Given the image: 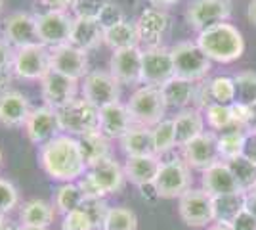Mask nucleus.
I'll return each instance as SVG.
<instances>
[{"label": "nucleus", "mask_w": 256, "mask_h": 230, "mask_svg": "<svg viewBox=\"0 0 256 230\" xmlns=\"http://www.w3.org/2000/svg\"><path fill=\"white\" fill-rule=\"evenodd\" d=\"M38 161L46 175L58 182H76L88 171L80 146L75 136L60 134L40 146Z\"/></svg>", "instance_id": "1"}, {"label": "nucleus", "mask_w": 256, "mask_h": 230, "mask_svg": "<svg viewBox=\"0 0 256 230\" xmlns=\"http://www.w3.org/2000/svg\"><path fill=\"white\" fill-rule=\"evenodd\" d=\"M197 46L210 62L232 64L245 52V39L237 27L224 22L201 31L197 37Z\"/></svg>", "instance_id": "2"}, {"label": "nucleus", "mask_w": 256, "mask_h": 230, "mask_svg": "<svg viewBox=\"0 0 256 230\" xmlns=\"http://www.w3.org/2000/svg\"><path fill=\"white\" fill-rule=\"evenodd\" d=\"M126 108L134 119V125L150 127V129L164 119L168 110L162 98L160 87H153V85H144L138 90H134V94L126 102Z\"/></svg>", "instance_id": "3"}, {"label": "nucleus", "mask_w": 256, "mask_h": 230, "mask_svg": "<svg viewBox=\"0 0 256 230\" xmlns=\"http://www.w3.org/2000/svg\"><path fill=\"white\" fill-rule=\"evenodd\" d=\"M172 62H174V77L197 83L203 81L212 69V62L204 56V52L197 46V43L184 41L170 48Z\"/></svg>", "instance_id": "4"}, {"label": "nucleus", "mask_w": 256, "mask_h": 230, "mask_svg": "<svg viewBox=\"0 0 256 230\" xmlns=\"http://www.w3.org/2000/svg\"><path fill=\"white\" fill-rule=\"evenodd\" d=\"M56 111H58L60 127L64 134L78 138L86 132L100 131V110L82 96Z\"/></svg>", "instance_id": "5"}, {"label": "nucleus", "mask_w": 256, "mask_h": 230, "mask_svg": "<svg viewBox=\"0 0 256 230\" xmlns=\"http://www.w3.org/2000/svg\"><path fill=\"white\" fill-rule=\"evenodd\" d=\"M14 77L22 81H42L44 77L52 71L50 66V48L44 44H31L14 52L12 60Z\"/></svg>", "instance_id": "6"}, {"label": "nucleus", "mask_w": 256, "mask_h": 230, "mask_svg": "<svg viewBox=\"0 0 256 230\" xmlns=\"http://www.w3.org/2000/svg\"><path fill=\"white\" fill-rule=\"evenodd\" d=\"M36 18V33H38V43L44 44L46 48H58L69 43L71 29L75 16H71L65 10H48L34 16Z\"/></svg>", "instance_id": "7"}, {"label": "nucleus", "mask_w": 256, "mask_h": 230, "mask_svg": "<svg viewBox=\"0 0 256 230\" xmlns=\"http://www.w3.org/2000/svg\"><path fill=\"white\" fill-rule=\"evenodd\" d=\"M153 188L159 197H166V199L180 197L192 188L190 165L182 157H172L170 161H162Z\"/></svg>", "instance_id": "8"}, {"label": "nucleus", "mask_w": 256, "mask_h": 230, "mask_svg": "<svg viewBox=\"0 0 256 230\" xmlns=\"http://www.w3.org/2000/svg\"><path fill=\"white\" fill-rule=\"evenodd\" d=\"M80 94L102 110L109 104L120 102V83L109 71H90L80 83Z\"/></svg>", "instance_id": "9"}, {"label": "nucleus", "mask_w": 256, "mask_h": 230, "mask_svg": "<svg viewBox=\"0 0 256 230\" xmlns=\"http://www.w3.org/2000/svg\"><path fill=\"white\" fill-rule=\"evenodd\" d=\"M174 77L172 52L166 46H150L142 48V83L162 87Z\"/></svg>", "instance_id": "10"}, {"label": "nucleus", "mask_w": 256, "mask_h": 230, "mask_svg": "<svg viewBox=\"0 0 256 230\" xmlns=\"http://www.w3.org/2000/svg\"><path fill=\"white\" fill-rule=\"evenodd\" d=\"M178 213L188 226H193V228L206 226L214 220L212 197L203 188L201 190L190 188L186 194L178 197Z\"/></svg>", "instance_id": "11"}, {"label": "nucleus", "mask_w": 256, "mask_h": 230, "mask_svg": "<svg viewBox=\"0 0 256 230\" xmlns=\"http://www.w3.org/2000/svg\"><path fill=\"white\" fill-rule=\"evenodd\" d=\"M232 16L230 0H192L186 10V20L195 31H204L218 23H224Z\"/></svg>", "instance_id": "12"}, {"label": "nucleus", "mask_w": 256, "mask_h": 230, "mask_svg": "<svg viewBox=\"0 0 256 230\" xmlns=\"http://www.w3.org/2000/svg\"><path fill=\"white\" fill-rule=\"evenodd\" d=\"M23 131H25L31 144L44 146L46 142H50L56 136L62 134L58 111L52 110L50 106L32 108L27 121H25V125H23Z\"/></svg>", "instance_id": "13"}, {"label": "nucleus", "mask_w": 256, "mask_h": 230, "mask_svg": "<svg viewBox=\"0 0 256 230\" xmlns=\"http://www.w3.org/2000/svg\"><path fill=\"white\" fill-rule=\"evenodd\" d=\"M80 83L65 77L58 71H50L48 75L40 81V92H42L44 106H50L52 110H62L67 104L76 100Z\"/></svg>", "instance_id": "14"}, {"label": "nucleus", "mask_w": 256, "mask_h": 230, "mask_svg": "<svg viewBox=\"0 0 256 230\" xmlns=\"http://www.w3.org/2000/svg\"><path fill=\"white\" fill-rule=\"evenodd\" d=\"M182 159L186 163L199 169V171H206L208 167L220 161V152H218V136L214 132H203L197 138H193L192 142L182 146Z\"/></svg>", "instance_id": "15"}, {"label": "nucleus", "mask_w": 256, "mask_h": 230, "mask_svg": "<svg viewBox=\"0 0 256 230\" xmlns=\"http://www.w3.org/2000/svg\"><path fill=\"white\" fill-rule=\"evenodd\" d=\"M50 66H52V71L71 77L75 81H82L90 73L88 71V52L69 43L50 50Z\"/></svg>", "instance_id": "16"}, {"label": "nucleus", "mask_w": 256, "mask_h": 230, "mask_svg": "<svg viewBox=\"0 0 256 230\" xmlns=\"http://www.w3.org/2000/svg\"><path fill=\"white\" fill-rule=\"evenodd\" d=\"M4 41L10 44L14 50H20L31 44H38L36 33V18L25 12H16L6 18L4 22Z\"/></svg>", "instance_id": "17"}, {"label": "nucleus", "mask_w": 256, "mask_h": 230, "mask_svg": "<svg viewBox=\"0 0 256 230\" xmlns=\"http://www.w3.org/2000/svg\"><path fill=\"white\" fill-rule=\"evenodd\" d=\"M109 73L120 85H140L142 83V48H122L115 50L109 60Z\"/></svg>", "instance_id": "18"}, {"label": "nucleus", "mask_w": 256, "mask_h": 230, "mask_svg": "<svg viewBox=\"0 0 256 230\" xmlns=\"http://www.w3.org/2000/svg\"><path fill=\"white\" fill-rule=\"evenodd\" d=\"M201 182H203V190L210 197L232 196V194H241L243 192L237 184L230 165L226 161H218L212 167H208L206 171H203Z\"/></svg>", "instance_id": "19"}, {"label": "nucleus", "mask_w": 256, "mask_h": 230, "mask_svg": "<svg viewBox=\"0 0 256 230\" xmlns=\"http://www.w3.org/2000/svg\"><path fill=\"white\" fill-rule=\"evenodd\" d=\"M195 102L199 108H206L210 104H224L232 106L235 102V81L234 77H214L208 83H204L195 92Z\"/></svg>", "instance_id": "20"}, {"label": "nucleus", "mask_w": 256, "mask_h": 230, "mask_svg": "<svg viewBox=\"0 0 256 230\" xmlns=\"http://www.w3.org/2000/svg\"><path fill=\"white\" fill-rule=\"evenodd\" d=\"M134 127V119L128 111L126 104H109L100 110V132L109 140L122 138L130 129Z\"/></svg>", "instance_id": "21"}, {"label": "nucleus", "mask_w": 256, "mask_h": 230, "mask_svg": "<svg viewBox=\"0 0 256 230\" xmlns=\"http://www.w3.org/2000/svg\"><path fill=\"white\" fill-rule=\"evenodd\" d=\"M88 173L94 178L98 186L102 188V192L109 196V194H118L124 182H126V175H124V167L113 159V157H106L96 165L88 167Z\"/></svg>", "instance_id": "22"}, {"label": "nucleus", "mask_w": 256, "mask_h": 230, "mask_svg": "<svg viewBox=\"0 0 256 230\" xmlns=\"http://www.w3.org/2000/svg\"><path fill=\"white\" fill-rule=\"evenodd\" d=\"M31 104L20 90H8L0 94V125L4 127H23L31 113Z\"/></svg>", "instance_id": "23"}, {"label": "nucleus", "mask_w": 256, "mask_h": 230, "mask_svg": "<svg viewBox=\"0 0 256 230\" xmlns=\"http://www.w3.org/2000/svg\"><path fill=\"white\" fill-rule=\"evenodd\" d=\"M136 25L140 31V41L146 43V48L160 46V41L168 29V16L160 8H146L140 14Z\"/></svg>", "instance_id": "24"}, {"label": "nucleus", "mask_w": 256, "mask_h": 230, "mask_svg": "<svg viewBox=\"0 0 256 230\" xmlns=\"http://www.w3.org/2000/svg\"><path fill=\"white\" fill-rule=\"evenodd\" d=\"M160 157L157 155H140V157H126L124 175L134 186H153L159 175Z\"/></svg>", "instance_id": "25"}, {"label": "nucleus", "mask_w": 256, "mask_h": 230, "mask_svg": "<svg viewBox=\"0 0 256 230\" xmlns=\"http://www.w3.org/2000/svg\"><path fill=\"white\" fill-rule=\"evenodd\" d=\"M104 27L100 25L98 20L92 18H75L73 22V29H71V37H69V44H73L80 50H94L100 44L104 43Z\"/></svg>", "instance_id": "26"}, {"label": "nucleus", "mask_w": 256, "mask_h": 230, "mask_svg": "<svg viewBox=\"0 0 256 230\" xmlns=\"http://www.w3.org/2000/svg\"><path fill=\"white\" fill-rule=\"evenodd\" d=\"M172 123H174V131H176V142H178L180 148L204 132V115L201 113L199 108L182 110L172 119Z\"/></svg>", "instance_id": "27"}, {"label": "nucleus", "mask_w": 256, "mask_h": 230, "mask_svg": "<svg viewBox=\"0 0 256 230\" xmlns=\"http://www.w3.org/2000/svg\"><path fill=\"white\" fill-rule=\"evenodd\" d=\"M120 148L126 157H140V155H155L153 146V132L150 127L134 125L130 131L120 138Z\"/></svg>", "instance_id": "28"}, {"label": "nucleus", "mask_w": 256, "mask_h": 230, "mask_svg": "<svg viewBox=\"0 0 256 230\" xmlns=\"http://www.w3.org/2000/svg\"><path fill=\"white\" fill-rule=\"evenodd\" d=\"M160 92H162L166 108L186 110L192 104V100H195L197 88H195V83L184 81V79H178V77H172L170 81H166L160 87Z\"/></svg>", "instance_id": "29"}, {"label": "nucleus", "mask_w": 256, "mask_h": 230, "mask_svg": "<svg viewBox=\"0 0 256 230\" xmlns=\"http://www.w3.org/2000/svg\"><path fill=\"white\" fill-rule=\"evenodd\" d=\"M140 31L136 22L124 20L122 23H117L115 27H109L104 33V44H107L113 52L122 48H134L140 46Z\"/></svg>", "instance_id": "30"}, {"label": "nucleus", "mask_w": 256, "mask_h": 230, "mask_svg": "<svg viewBox=\"0 0 256 230\" xmlns=\"http://www.w3.org/2000/svg\"><path fill=\"white\" fill-rule=\"evenodd\" d=\"M76 140H78L80 152H82V157H84V161L88 167L96 165L98 161H102V159H106V157H111L109 138L104 136L100 131L86 132L82 136H78Z\"/></svg>", "instance_id": "31"}, {"label": "nucleus", "mask_w": 256, "mask_h": 230, "mask_svg": "<svg viewBox=\"0 0 256 230\" xmlns=\"http://www.w3.org/2000/svg\"><path fill=\"white\" fill-rule=\"evenodd\" d=\"M54 215H56V207L52 203L44 201V199H29V201L23 203L22 211H20L22 224L40 226V228H48L52 224Z\"/></svg>", "instance_id": "32"}, {"label": "nucleus", "mask_w": 256, "mask_h": 230, "mask_svg": "<svg viewBox=\"0 0 256 230\" xmlns=\"http://www.w3.org/2000/svg\"><path fill=\"white\" fill-rule=\"evenodd\" d=\"M82 203H84V194H82V190L78 188L76 182H64V184L58 186L56 196H54L56 211H60L62 215H67L71 211L80 209Z\"/></svg>", "instance_id": "33"}, {"label": "nucleus", "mask_w": 256, "mask_h": 230, "mask_svg": "<svg viewBox=\"0 0 256 230\" xmlns=\"http://www.w3.org/2000/svg\"><path fill=\"white\" fill-rule=\"evenodd\" d=\"M212 201H214V220L216 222L232 224L237 219V215L245 209V192L232 194V196L212 197Z\"/></svg>", "instance_id": "34"}, {"label": "nucleus", "mask_w": 256, "mask_h": 230, "mask_svg": "<svg viewBox=\"0 0 256 230\" xmlns=\"http://www.w3.org/2000/svg\"><path fill=\"white\" fill-rule=\"evenodd\" d=\"M246 132L243 129H230L222 132V136H218V152L220 159L232 161L235 157L243 155V146H245Z\"/></svg>", "instance_id": "35"}, {"label": "nucleus", "mask_w": 256, "mask_h": 230, "mask_svg": "<svg viewBox=\"0 0 256 230\" xmlns=\"http://www.w3.org/2000/svg\"><path fill=\"white\" fill-rule=\"evenodd\" d=\"M226 163L230 165V169H232V173H234L237 184H239V188H241L245 194L250 192V190H254L256 188V163H252L250 159H246L243 155L235 157L232 161H226Z\"/></svg>", "instance_id": "36"}, {"label": "nucleus", "mask_w": 256, "mask_h": 230, "mask_svg": "<svg viewBox=\"0 0 256 230\" xmlns=\"http://www.w3.org/2000/svg\"><path fill=\"white\" fill-rule=\"evenodd\" d=\"M151 132H153V146H155V155L157 157L172 152L178 146L172 119H162L151 129Z\"/></svg>", "instance_id": "37"}, {"label": "nucleus", "mask_w": 256, "mask_h": 230, "mask_svg": "<svg viewBox=\"0 0 256 230\" xmlns=\"http://www.w3.org/2000/svg\"><path fill=\"white\" fill-rule=\"evenodd\" d=\"M102 230H138V217L128 207H109Z\"/></svg>", "instance_id": "38"}, {"label": "nucleus", "mask_w": 256, "mask_h": 230, "mask_svg": "<svg viewBox=\"0 0 256 230\" xmlns=\"http://www.w3.org/2000/svg\"><path fill=\"white\" fill-rule=\"evenodd\" d=\"M204 119L208 127L214 131H228V129H237L235 127L234 115H232V106L224 104H210L204 108Z\"/></svg>", "instance_id": "39"}, {"label": "nucleus", "mask_w": 256, "mask_h": 230, "mask_svg": "<svg viewBox=\"0 0 256 230\" xmlns=\"http://www.w3.org/2000/svg\"><path fill=\"white\" fill-rule=\"evenodd\" d=\"M235 81V102L245 104V106H256V73L252 71H243Z\"/></svg>", "instance_id": "40"}, {"label": "nucleus", "mask_w": 256, "mask_h": 230, "mask_svg": "<svg viewBox=\"0 0 256 230\" xmlns=\"http://www.w3.org/2000/svg\"><path fill=\"white\" fill-rule=\"evenodd\" d=\"M80 209L90 217L94 228L102 230L104 222H106L107 213H109V205H107L106 199H84V203H82Z\"/></svg>", "instance_id": "41"}, {"label": "nucleus", "mask_w": 256, "mask_h": 230, "mask_svg": "<svg viewBox=\"0 0 256 230\" xmlns=\"http://www.w3.org/2000/svg\"><path fill=\"white\" fill-rule=\"evenodd\" d=\"M20 203V192L18 188L12 184L10 180L0 178V215H6L14 211Z\"/></svg>", "instance_id": "42"}, {"label": "nucleus", "mask_w": 256, "mask_h": 230, "mask_svg": "<svg viewBox=\"0 0 256 230\" xmlns=\"http://www.w3.org/2000/svg\"><path fill=\"white\" fill-rule=\"evenodd\" d=\"M62 230H96L90 217L86 215L82 209H76L64 215L62 219Z\"/></svg>", "instance_id": "43"}, {"label": "nucleus", "mask_w": 256, "mask_h": 230, "mask_svg": "<svg viewBox=\"0 0 256 230\" xmlns=\"http://www.w3.org/2000/svg\"><path fill=\"white\" fill-rule=\"evenodd\" d=\"M106 4L107 0H75L71 10L75 14V18H92V20H98V16L102 14Z\"/></svg>", "instance_id": "44"}, {"label": "nucleus", "mask_w": 256, "mask_h": 230, "mask_svg": "<svg viewBox=\"0 0 256 230\" xmlns=\"http://www.w3.org/2000/svg\"><path fill=\"white\" fill-rule=\"evenodd\" d=\"M124 20H126V18H124V12L120 10L117 4L109 2V0H107V4L104 6L102 14L98 16V22L104 27V31L109 29V27H115L117 23H122Z\"/></svg>", "instance_id": "45"}, {"label": "nucleus", "mask_w": 256, "mask_h": 230, "mask_svg": "<svg viewBox=\"0 0 256 230\" xmlns=\"http://www.w3.org/2000/svg\"><path fill=\"white\" fill-rule=\"evenodd\" d=\"M76 184H78V188L82 190L84 199H106V194H104V192H102V188L94 182V178L90 176L88 171H86L84 175L76 180Z\"/></svg>", "instance_id": "46"}, {"label": "nucleus", "mask_w": 256, "mask_h": 230, "mask_svg": "<svg viewBox=\"0 0 256 230\" xmlns=\"http://www.w3.org/2000/svg\"><path fill=\"white\" fill-rule=\"evenodd\" d=\"M232 115H234L235 127H237V129H243V127L250 125V123L254 121L252 108H250V106H245V104H239V102H234V104H232Z\"/></svg>", "instance_id": "47"}, {"label": "nucleus", "mask_w": 256, "mask_h": 230, "mask_svg": "<svg viewBox=\"0 0 256 230\" xmlns=\"http://www.w3.org/2000/svg\"><path fill=\"white\" fill-rule=\"evenodd\" d=\"M232 228L234 230H256V219L246 211V209H243V211L237 215V219L232 222Z\"/></svg>", "instance_id": "48"}, {"label": "nucleus", "mask_w": 256, "mask_h": 230, "mask_svg": "<svg viewBox=\"0 0 256 230\" xmlns=\"http://www.w3.org/2000/svg\"><path fill=\"white\" fill-rule=\"evenodd\" d=\"M243 157H246L252 163H256V129L246 132L245 146H243Z\"/></svg>", "instance_id": "49"}, {"label": "nucleus", "mask_w": 256, "mask_h": 230, "mask_svg": "<svg viewBox=\"0 0 256 230\" xmlns=\"http://www.w3.org/2000/svg\"><path fill=\"white\" fill-rule=\"evenodd\" d=\"M14 48L6 43L4 39H0V69L4 67H12V60H14Z\"/></svg>", "instance_id": "50"}, {"label": "nucleus", "mask_w": 256, "mask_h": 230, "mask_svg": "<svg viewBox=\"0 0 256 230\" xmlns=\"http://www.w3.org/2000/svg\"><path fill=\"white\" fill-rule=\"evenodd\" d=\"M12 79H14V71H12V67H4V69H0V94H4V92H8V90H10Z\"/></svg>", "instance_id": "51"}, {"label": "nucleus", "mask_w": 256, "mask_h": 230, "mask_svg": "<svg viewBox=\"0 0 256 230\" xmlns=\"http://www.w3.org/2000/svg\"><path fill=\"white\" fill-rule=\"evenodd\" d=\"M42 2L50 10H65V12H69V8H73V4H75V0H42Z\"/></svg>", "instance_id": "52"}, {"label": "nucleus", "mask_w": 256, "mask_h": 230, "mask_svg": "<svg viewBox=\"0 0 256 230\" xmlns=\"http://www.w3.org/2000/svg\"><path fill=\"white\" fill-rule=\"evenodd\" d=\"M245 209L256 219V188L245 194Z\"/></svg>", "instance_id": "53"}, {"label": "nucleus", "mask_w": 256, "mask_h": 230, "mask_svg": "<svg viewBox=\"0 0 256 230\" xmlns=\"http://www.w3.org/2000/svg\"><path fill=\"white\" fill-rule=\"evenodd\" d=\"M153 8H168V6H174V4H178L180 0H148Z\"/></svg>", "instance_id": "54"}, {"label": "nucleus", "mask_w": 256, "mask_h": 230, "mask_svg": "<svg viewBox=\"0 0 256 230\" xmlns=\"http://www.w3.org/2000/svg\"><path fill=\"white\" fill-rule=\"evenodd\" d=\"M246 18H248V22L252 23V25H256V0H250V2H248Z\"/></svg>", "instance_id": "55"}, {"label": "nucleus", "mask_w": 256, "mask_h": 230, "mask_svg": "<svg viewBox=\"0 0 256 230\" xmlns=\"http://www.w3.org/2000/svg\"><path fill=\"white\" fill-rule=\"evenodd\" d=\"M206 230H234L232 224H226V222H214L212 226H208Z\"/></svg>", "instance_id": "56"}, {"label": "nucleus", "mask_w": 256, "mask_h": 230, "mask_svg": "<svg viewBox=\"0 0 256 230\" xmlns=\"http://www.w3.org/2000/svg\"><path fill=\"white\" fill-rule=\"evenodd\" d=\"M18 230H48V228H40V226H25V224H22Z\"/></svg>", "instance_id": "57"}, {"label": "nucleus", "mask_w": 256, "mask_h": 230, "mask_svg": "<svg viewBox=\"0 0 256 230\" xmlns=\"http://www.w3.org/2000/svg\"><path fill=\"white\" fill-rule=\"evenodd\" d=\"M0 230H6V222H4V215H0Z\"/></svg>", "instance_id": "58"}, {"label": "nucleus", "mask_w": 256, "mask_h": 230, "mask_svg": "<svg viewBox=\"0 0 256 230\" xmlns=\"http://www.w3.org/2000/svg\"><path fill=\"white\" fill-rule=\"evenodd\" d=\"M2 6H4V0H0V10H2Z\"/></svg>", "instance_id": "59"}, {"label": "nucleus", "mask_w": 256, "mask_h": 230, "mask_svg": "<svg viewBox=\"0 0 256 230\" xmlns=\"http://www.w3.org/2000/svg\"><path fill=\"white\" fill-rule=\"evenodd\" d=\"M0 163H2V152H0Z\"/></svg>", "instance_id": "60"}]
</instances>
